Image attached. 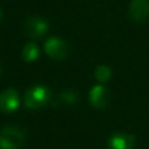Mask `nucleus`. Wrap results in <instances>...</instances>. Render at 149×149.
<instances>
[{
  "instance_id": "obj_4",
  "label": "nucleus",
  "mask_w": 149,
  "mask_h": 149,
  "mask_svg": "<svg viewBox=\"0 0 149 149\" xmlns=\"http://www.w3.org/2000/svg\"><path fill=\"white\" fill-rule=\"evenodd\" d=\"M24 30L33 38L41 37L48 30V22L44 19H42L41 16L31 15V16L27 17V20L24 22Z\"/></svg>"
},
{
  "instance_id": "obj_12",
  "label": "nucleus",
  "mask_w": 149,
  "mask_h": 149,
  "mask_svg": "<svg viewBox=\"0 0 149 149\" xmlns=\"http://www.w3.org/2000/svg\"><path fill=\"white\" fill-rule=\"evenodd\" d=\"M0 19H1V9H0Z\"/></svg>"
},
{
  "instance_id": "obj_1",
  "label": "nucleus",
  "mask_w": 149,
  "mask_h": 149,
  "mask_svg": "<svg viewBox=\"0 0 149 149\" xmlns=\"http://www.w3.org/2000/svg\"><path fill=\"white\" fill-rule=\"evenodd\" d=\"M24 142V132L16 126H6L0 130V149H19Z\"/></svg>"
},
{
  "instance_id": "obj_2",
  "label": "nucleus",
  "mask_w": 149,
  "mask_h": 149,
  "mask_svg": "<svg viewBox=\"0 0 149 149\" xmlns=\"http://www.w3.org/2000/svg\"><path fill=\"white\" fill-rule=\"evenodd\" d=\"M50 92L43 85H35L27 90L24 94V105L28 108L36 109L49 101Z\"/></svg>"
},
{
  "instance_id": "obj_9",
  "label": "nucleus",
  "mask_w": 149,
  "mask_h": 149,
  "mask_svg": "<svg viewBox=\"0 0 149 149\" xmlns=\"http://www.w3.org/2000/svg\"><path fill=\"white\" fill-rule=\"evenodd\" d=\"M38 56V48L35 43L33 42H28L24 44L23 49H22V58L27 62L34 61L36 57Z\"/></svg>"
},
{
  "instance_id": "obj_11",
  "label": "nucleus",
  "mask_w": 149,
  "mask_h": 149,
  "mask_svg": "<svg viewBox=\"0 0 149 149\" xmlns=\"http://www.w3.org/2000/svg\"><path fill=\"white\" fill-rule=\"evenodd\" d=\"M61 98L68 104H74L78 99V93L74 90H66L61 93Z\"/></svg>"
},
{
  "instance_id": "obj_8",
  "label": "nucleus",
  "mask_w": 149,
  "mask_h": 149,
  "mask_svg": "<svg viewBox=\"0 0 149 149\" xmlns=\"http://www.w3.org/2000/svg\"><path fill=\"white\" fill-rule=\"evenodd\" d=\"M129 16L135 21H142L149 15V0H132L128 8Z\"/></svg>"
},
{
  "instance_id": "obj_5",
  "label": "nucleus",
  "mask_w": 149,
  "mask_h": 149,
  "mask_svg": "<svg viewBox=\"0 0 149 149\" xmlns=\"http://www.w3.org/2000/svg\"><path fill=\"white\" fill-rule=\"evenodd\" d=\"M135 136L126 133H114L107 140V149H134Z\"/></svg>"
},
{
  "instance_id": "obj_10",
  "label": "nucleus",
  "mask_w": 149,
  "mask_h": 149,
  "mask_svg": "<svg viewBox=\"0 0 149 149\" xmlns=\"http://www.w3.org/2000/svg\"><path fill=\"white\" fill-rule=\"evenodd\" d=\"M112 76V71H111V68L107 66V65H98L95 71H94V77L100 83H106Z\"/></svg>"
},
{
  "instance_id": "obj_6",
  "label": "nucleus",
  "mask_w": 149,
  "mask_h": 149,
  "mask_svg": "<svg viewBox=\"0 0 149 149\" xmlns=\"http://www.w3.org/2000/svg\"><path fill=\"white\" fill-rule=\"evenodd\" d=\"M19 107V94L17 92L8 87L0 93V111L3 113H12Z\"/></svg>"
},
{
  "instance_id": "obj_3",
  "label": "nucleus",
  "mask_w": 149,
  "mask_h": 149,
  "mask_svg": "<svg viewBox=\"0 0 149 149\" xmlns=\"http://www.w3.org/2000/svg\"><path fill=\"white\" fill-rule=\"evenodd\" d=\"M44 50L51 58L62 59L68 55L69 47L64 40L57 36H51L44 42Z\"/></svg>"
},
{
  "instance_id": "obj_7",
  "label": "nucleus",
  "mask_w": 149,
  "mask_h": 149,
  "mask_svg": "<svg viewBox=\"0 0 149 149\" xmlns=\"http://www.w3.org/2000/svg\"><path fill=\"white\" fill-rule=\"evenodd\" d=\"M88 99L92 106L97 108H104L109 100V93L102 85H94L88 93Z\"/></svg>"
}]
</instances>
